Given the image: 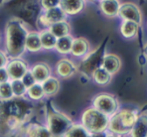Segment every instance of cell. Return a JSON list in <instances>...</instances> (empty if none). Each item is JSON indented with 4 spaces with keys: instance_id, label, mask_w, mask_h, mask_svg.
<instances>
[{
    "instance_id": "7c38bea8",
    "label": "cell",
    "mask_w": 147,
    "mask_h": 137,
    "mask_svg": "<svg viewBox=\"0 0 147 137\" xmlns=\"http://www.w3.org/2000/svg\"><path fill=\"white\" fill-rule=\"evenodd\" d=\"M60 7L66 15H76L83 11L85 2L83 0H61Z\"/></svg>"
},
{
    "instance_id": "d6a6232c",
    "label": "cell",
    "mask_w": 147,
    "mask_h": 137,
    "mask_svg": "<svg viewBox=\"0 0 147 137\" xmlns=\"http://www.w3.org/2000/svg\"><path fill=\"white\" fill-rule=\"evenodd\" d=\"M107 132H99V133H90V137H107Z\"/></svg>"
},
{
    "instance_id": "d6986e66",
    "label": "cell",
    "mask_w": 147,
    "mask_h": 137,
    "mask_svg": "<svg viewBox=\"0 0 147 137\" xmlns=\"http://www.w3.org/2000/svg\"><path fill=\"white\" fill-rule=\"evenodd\" d=\"M41 84H42L44 94L46 95V97L55 95L56 93H58V91L60 90V88H61L60 80L55 77H50L49 79H47Z\"/></svg>"
},
{
    "instance_id": "d4e9b609",
    "label": "cell",
    "mask_w": 147,
    "mask_h": 137,
    "mask_svg": "<svg viewBox=\"0 0 147 137\" xmlns=\"http://www.w3.org/2000/svg\"><path fill=\"white\" fill-rule=\"evenodd\" d=\"M64 137H90V132L82 124H73Z\"/></svg>"
},
{
    "instance_id": "4fadbf2b",
    "label": "cell",
    "mask_w": 147,
    "mask_h": 137,
    "mask_svg": "<svg viewBox=\"0 0 147 137\" xmlns=\"http://www.w3.org/2000/svg\"><path fill=\"white\" fill-rule=\"evenodd\" d=\"M90 51V43L86 38L79 37V38H74L73 45H72V53L73 56L78 58H84Z\"/></svg>"
},
{
    "instance_id": "9a60e30c",
    "label": "cell",
    "mask_w": 147,
    "mask_h": 137,
    "mask_svg": "<svg viewBox=\"0 0 147 137\" xmlns=\"http://www.w3.org/2000/svg\"><path fill=\"white\" fill-rule=\"evenodd\" d=\"M120 2L117 0H101L99 1V9L107 17L118 16Z\"/></svg>"
},
{
    "instance_id": "ac0fdd59",
    "label": "cell",
    "mask_w": 147,
    "mask_h": 137,
    "mask_svg": "<svg viewBox=\"0 0 147 137\" xmlns=\"http://www.w3.org/2000/svg\"><path fill=\"white\" fill-rule=\"evenodd\" d=\"M26 137H53V135L46 126L31 123L26 128Z\"/></svg>"
},
{
    "instance_id": "f546056e",
    "label": "cell",
    "mask_w": 147,
    "mask_h": 137,
    "mask_svg": "<svg viewBox=\"0 0 147 137\" xmlns=\"http://www.w3.org/2000/svg\"><path fill=\"white\" fill-rule=\"evenodd\" d=\"M41 6L44 10H49L60 6V0H42Z\"/></svg>"
},
{
    "instance_id": "4316f807",
    "label": "cell",
    "mask_w": 147,
    "mask_h": 137,
    "mask_svg": "<svg viewBox=\"0 0 147 137\" xmlns=\"http://www.w3.org/2000/svg\"><path fill=\"white\" fill-rule=\"evenodd\" d=\"M27 95L32 101H40L44 97V90H43L42 84H35L27 90Z\"/></svg>"
},
{
    "instance_id": "836d02e7",
    "label": "cell",
    "mask_w": 147,
    "mask_h": 137,
    "mask_svg": "<svg viewBox=\"0 0 147 137\" xmlns=\"http://www.w3.org/2000/svg\"><path fill=\"white\" fill-rule=\"evenodd\" d=\"M144 55L146 56V58H147V42L145 43V44H144Z\"/></svg>"
},
{
    "instance_id": "9c48e42d",
    "label": "cell",
    "mask_w": 147,
    "mask_h": 137,
    "mask_svg": "<svg viewBox=\"0 0 147 137\" xmlns=\"http://www.w3.org/2000/svg\"><path fill=\"white\" fill-rule=\"evenodd\" d=\"M100 68H102L109 74L113 76L119 72L120 68H121V61L115 54H105L102 57V61H101Z\"/></svg>"
},
{
    "instance_id": "5bb4252c",
    "label": "cell",
    "mask_w": 147,
    "mask_h": 137,
    "mask_svg": "<svg viewBox=\"0 0 147 137\" xmlns=\"http://www.w3.org/2000/svg\"><path fill=\"white\" fill-rule=\"evenodd\" d=\"M30 71H31L33 77L35 78L37 84H42L51 77V69L48 65L44 64V63H39V64L34 65L33 68Z\"/></svg>"
},
{
    "instance_id": "cb8c5ba5",
    "label": "cell",
    "mask_w": 147,
    "mask_h": 137,
    "mask_svg": "<svg viewBox=\"0 0 147 137\" xmlns=\"http://www.w3.org/2000/svg\"><path fill=\"white\" fill-rule=\"evenodd\" d=\"M112 76L110 74L107 73L105 70H103L102 68H98L92 73V78L94 80L96 84H98V86H107L110 82L111 80Z\"/></svg>"
},
{
    "instance_id": "e575fe53",
    "label": "cell",
    "mask_w": 147,
    "mask_h": 137,
    "mask_svg": "<svg viewBox=\"0 0 147 137\" xmlns=\"http://www.w3.org/2000/svg\"><path fill=\"white\" fill-rule=\"evenodd\" d=\"M107 137H121V136H117V135H113V134H109Z\"/></svg>"
},
{
    "instance_id": "4dcf8cb0",
    "label": "cell",
    "mask_w": 147,
    "mask_h": 137,
    "mask_svg": "<svg viewBox=\"0 0 147 137\" xmlns=\"http://www.w3.org/2000/svg\"><path fill=\"white\" fill-rule=\"evenodd\" d=\"M10 82V78L8 75V72L6 68H1L0 69V84H3V82Z\"/></svg>"
},
{
    "instance_id": "603a6c76",
    "label": "cell",
    "mask_w": 147,
    "mask_h": 137,
    "mask_svg": "<svg viewBox=\"0 0 147 137\" xmlns=\"http://www.w3.org/2000/svg\"><path fill=\"white\" fill-rule=\"evenodd\" d=\"M73 41L74 38L71 35L57 39V44H56L55 49L57 50V52H59L60 54H63V55L70 54L71 51H72Z\"/></svg>"
},
{
    "instance_id": "8992f818",
    "label": "cell",
    "mask_w": 147,
    "mask_h": 137,
    "mask_svg": "<svg viewBox=\"0 0 147 137\" xmlns=\"http://www.w3.org/2000/svg\"><path fill=\"white\" fill-rule=\"evenodd\" d=\"M105 44H103L101 47H99L98 50H94L92 52H88V54L83 58L81 64V70L83 73H85L86 76L92 77V73L96 69L100 68L102 57L105 55Z\"/></svg>"
},
{
    "instance_id": "d590c367",
    "label": "cell",
    "mask_w": 147,
    "mask_h": 137,
    "mask_svg": "<svg viewBox=\"0 0 147 137\" xmlns=\"http://www.w3.org/2000/svg\"><path fill=\"white\" fill-rule=\"evenodd\" d=\"M3 3H4V1H1V0H0V7L3 5Z\"/></svg>"
},
{
    "instance_id": "83f0119b",
    "label": "cell",
    "mask_w": 147,
    "mask_h": 137,
    "mask_svg": "<svg viewBox=\"0 0 147 137\" xmlns=\"http://www.w3.org/2000/svg\"><path fill=\"white\" fill-rule=\"evenodd\" d=\"M14 97L10 82L0 84V101H9Z\"/></svg>"
},
{
    "instance_id": "3957f363",
    "label": "cell",
    "mask_w": 147,
    "mask_h": 137,
    "mask_svg": "<svg viewBox=\"0 0 147 137\" xmlns=\"http://www.w3.org/2000/svg\"><path fill=\"white\" fill-rule=\"evenodd\" d=\"M109 117L105 115L94 107H88L83 112L81 117V124L90 133L105 132L109 126Z\"/></svg>"
},
{
    "instance_id": "ffe728a7",
    "label": "cell",
    "mask_w": 147,
    "mask_h": 137,
    "mask_svg": "<svg viewBox=\"0 0 147 137\" xmlns=\"http://www.w3.org/2000/svg\"><path fill=\"white\" fill-rule=\"evenodd\" d=\"M49 30L57 39L63 38L70 35L71 32V26L67 21H62V22L53 24L49 27Z\"/></svg>"
},
{
    "instance_id": "e0dca14e",
    "label": "cell",
    "mask_w": 147,
    "mask_h": 137,
    "mask_svg": "<svg viewBox=\"0 0 147 137\" xmlns=\"http://www.w3.org/2000/svg\"><path fill=\"white\" fill-rule=\"evenodd\" d=\"M131 137H147V114L138 115L134 126L131 129Z\"/></svg>"
},
{
    "instance_id": "8fae6325",
    "label": "cell",
    "mask_w": 147,
    "mask_h": 137,
    "mask_svg": "<svg viewBox=\"0 0 147 137\" xmlns=\"http://www.w3.org/2000/svg\"><path fill=\"white\" fill-rule=\"evenodd\" d=\"M137 112L132 109H122L117 111V116L119 118L120 122L123 125V127L131 132V129L134 126L136 120L138 118Z\"/></svg>"
},
{
    "instance_id": "277c9868",
    "label": "cell",
    "mask_w": 147,
    "mask_h": 137,
    "mask_svg": "<svg viewBox=\"0 0 147 137\" xmlns=\"http://www.w3.org/2000/svg\"><path fill=\"white\" fill-rule=\"evenodd\" d=\"M73 124L72 119L63 112L49 110L47 113L46 127L53 137H64Z\"/></svg>"
},
{
    "instance_id": "52a82bcc",
    "label": "cell",
    "mask_w": 147,
    "mask_h": 137,
    "mask_svg": "<svg viewBox=\"0 0 147 137\" xmlns=\"http://www.w3.org/2000/svg\"><path fill=\"white\" fill-rule=\"evenodd\" d=\"M118 16L122 19V21H131L138 25L142 23V13L137 5L130 2L120 4Z\"/></svg>"
},
{
    "instance_id": "7402d4cb",
    "label": "cell",
    "mask_w": 147,
    "mask_h": 137,
    "mask_svg": "<svg viewBox=\"0 0 147 137\" xmlns=\"http://www.w3.org/2000/svg\"><path fill=\"white\" fill-rule=\"evenodd\" d=\"M139 27L140 26L138 24L131 21H122L120 24V34L124 38L131 39L137 35Z\"/></svg>"
},
{
    "instance_id": "2e32d148",
    "label": "cell",
    "mask_w": 147,
    "mask_h": 137,
    "mask_svg": "<svg viewBox=\"0 0 147 137\" xmlns=\"http://www.w3.org/2000/svg\"><path fill=\"white\" fill-rule=\"evenodd\" d=\"M25 49H26V51L31 52V53H36V52L41 51L42 45H41L39 32H36V31L28 32L27 37H26Z\"/></svg>"
},
{
    "instance_id": "5b68a950",
    "label": "cell",
    "mask_w": 147,
    "mask_h": 137,
    "mask_svg": "<svg viewBox=\"0 0 147 137\" xmlns=\"http://www.w3.org/2000/svg\"><path fill=\"white\" fill-rule=\"evenodd\" d=\"M92 105H94V108L109 117L119 111L118 101L113 95L109 94V93H101V94L96 95L94 99Z\"/></svg>"
},
{
    "instance_id": "6da1fadb",
    "label": "cell",
    "mask_w": 147,
    "mask_h": 137,
    "mask_svg": "<svg viewBox=\"0 0 147 137\" xmlns=\"http://www.w3.org/2000/svg\"><path fill=\"white\" fill-rule=\"evenodd\" d=\"M32 113L33 106L24 97L0 101V134L7 135L18 130L29 121Z\"/></svg>"
},
{
    "instance_id": "44dd1931",
    "label": "cell",
    "mask_w": 147,
    "mask_h": 137,
    "mask_svg": "<svg viewBox=\"0 0 147 137\" xmlns=\"http://www.w3.org/2000/svg\"><path fill=\"white\" fill-rule=\"evenodd\" d=\"M39 36H40L42 49H46V50L55 49L56 44H57V38L50 32L49 29H45L40 31L39 32Z\"/></svg>"
},
{
    "instance_id": "30bf717a",
    "label": "cell",
    "mask_w": 147,
    "mask_h": 137,
    "mask_svg": "<svg viewBox=\"0 0 147 137\" xmlns=\"http://www.w3.org/2000/svg\"><path fill=\"white\" fill-rule=\"evenodd\" d=\"M77 67L69 59H61L56 64V73L63 79H69L77 73Z\"/></svg>"
},
{
    "instance_id": "7a4b0ae2",
    "label": "cell",
    "mask_w": 147,
    "mask_h": 137,
    "mask_svg": "<svg viewBox=\"0 0 147 137\" xmlns=\"http://www.w3.org/2000/svg\"><path fill=\"white\" fill-rule=\"evenodd\" d=\"M28 32L25 22L20 18L12 17L7 21L4 34L7 56L12 59H17L25 53V42Z\"/></svg>"
},
{
    "instance_id": "1f68e13d",
    "label": "cell",
    "mask_w": 147,
    "mask_h": 137,
    "mask_svg": "<svg viewBox=\"0 0 147 137\" xmlns=\"http://www.w3.org/2000/svg\"><path fill=\"white\" fill-rule=\"evenodd\" d=\"M8 63V56L7 54H5L3 51L0 50V69L5 68L6 65Z\"/></svg>"
},
{
    "instance_id": "484cf974",
    "label": "cell",
    "mask_w": 147,
    "mask_h": 137,
    "mask_svg": "<svg viewBox=\"0 0 147 137\" xmlns=\"http://www.w3.org/2000/svg\"><path fill=\"white\" fill-rule=\"evenodd\" d=\"M10 84H11L12 92L14 97L17 99H22L24 97L25 94H27V88L24 86L21 80H10Z\"/></svg>"
},
{
    "instance_id": "f1b7e54d",
    "label": "cell",
    "mask_w": 147,
    "mask_h": 137,
    "mask_svg": "<svg viewBox=\"0 0 147 137\" xmlns=\"http://www.w3.org/2000/svg\"><path fill=\"white\" fill-rule=\"evenodd\" d=\"M21 80H22V82L24 84V86H26L27 90L29 88H31L32 86H34L35 84H37L36 80H35V78L33 77V75H32V73H31L30 70L25 74L24 76H23V78L21 79Z\"/></svg>"
},
{
    "instance_id": "ba28073f",
    "label": "cell",
    "mask_w": 147,
    "mask_h": 137,
    "mask_svg": "<svg viewBox=\"0 0 147 137\" xmlns=\"http://www.w3.org/2000/svg\"><path fill=\"white\" fill-rule=\"evenodd\" d=\"M5 68L8 72L10 80H21L23 78V76L29 71L28 70V65L26 64L25 61L21 60L20 58L12 59V60L8 61Z\"/></svg>"
}]
</instances>
